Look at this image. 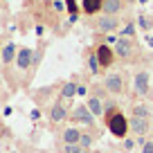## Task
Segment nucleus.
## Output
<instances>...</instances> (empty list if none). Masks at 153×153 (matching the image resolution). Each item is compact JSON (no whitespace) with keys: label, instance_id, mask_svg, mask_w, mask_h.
<instances>
[{"label":"nucleus","instance_id":"nucleus-4","mask_svg":"<svg viewBox=\"0 0 153 153\" xmlns=\"http://www.w3.org/2000/svg\"><path fill=\"white\" fill-rule=\"evenodd\" d=\"M101 86L106 88V92H108L110 97H120L126 92V76L124 72H108V74L104 76V83Z\"/></svg>","mask_w":153,"mask_h":153},{"label":"nucleus","instance_id":"nucleus-35","mask_svg":"<svg viewBox=\"0 0 153 153\" xmlns=\"http://www.w3.org/2000/svg\"><path fill=\"white\" fill-rule=\"evenodd\" d=\"M0 56H2V45H0Z\"/></svg>","mask_w":153,"mask_h":153},{"label":"nucleus","instance_id":"nucleus-30","mask_svg":"<svg viewBox=\"0 0 153 153\" xmlns=\"http://www.w3.org/2000/svg\"><path fill=\"white\" fill-rule=\"evenodd\" d=\"M36 34H38V36H43V34H45V27H43V25H36Z\"/></svg>","mask_w":153,"mask_h":153},{"label":"nucleus","instance_id":"nucleus-17","mask_svg":"<svg viewBox=\"0 0 153 153\" xmlns=\"http://www.w3.org/2000/svg\"><path fill=\"white\" fill-rule=\"evenodd\" d=\"M16 54H18V48H16L14 43H7V45H2V63H5V68L7 65H11V63H16Z\"/></svg>","mask_w":153,"mask_h":153},{"label":"nucleus","instance_id":"nucleus-29","mask_svg":"<svg viewBox=\"0 0 153 153\" xmlns=\"http://www.w3.org/2000/svg\"><path fill=\"white\" fill-rule=\"evenodd\" d=\"M88 90H90V88H88L86 83H79V88H76V95H88Z\"/></svg>","mask_w":153,"mask_h":153},{"label":"nucleus","instance_id":"nucleus-36","mask_svg":"<svg viewBox=\"0 0 153 153\" xmlns=\"http://www.w3.org/2000/svg\"><path fill=\"white\" fill-rule=\"evenodd\" d=\"M0 92H2V86H0Z\"/></svg>","mask_w":153,"mask_h":153},{"label":"nucleus","instance_id":"nucleus-14","mask_svg":"<svg viewBox=\"0 0 153 153\" xmlns=\"http://www.w3.org/2000/svg\"><path fill=\"white\" fill-rule=\"evenodd\" d=\"M81 9H83L86 16H92V18H95V16H99L101 9H104V0H83Z\"/></svg>","mask_w":153,"mask_h":153},{"label":"nucleus","instance_id":"nucleus-15","mask_svg":"<svg viewBox=\"0 0 153 153\" xmlns=\"http://www.w3.org/2000/svg\"><path fill=\"white\" fill-rule=\"evenodd\" d=\"M86 106H88V110H90L95 117H104V99H101V97L90 95L86 99Z\"/></svg>","mask_w":153,"mask_h":153},{"label":"nucleus","instance_id":"nucleus-9","mask_svg":"<svg viewBox=\"0 0 153 153\" xmlns=\"http://www.w3.org/2000/svg\"><path fill=\"white\" fill-rule=\"evenodd\" d=\"M70 120V108L63 99H56L52 106H50V122L52 124H61V122Z\"/></svg>","mask_w":153,"mask_h":153},{"label":"nucleus","instance_id":"nucleus-38","mask_svg":"<svg viewBox=\"0 0 153 153\" xmlns=\"http://www.w3.org/2000/svg\"><path fill=\"white\" fill-rule=\"evenodd\" d=\"M0 2H2V0H0Z\"/></svg>","mask_w":153,"mask_h":153},{"label":"nucleus","instance_id":"nucleus-23","mask_svg":"<svg viewBox=\"0 0 153 153\" xmlns=\"http://www.w3.org/2000/svg\"><path fill=\"white\" fill-rule=\"evenodd\" d=\"M88 151V149L79 146V144H63V153H83Z\"/></svg>","mask_w":153,"mask_h":153},{"label":"nucleus","instance_id":"nucleus-22","mask_svg":"<svg viewBox=\"0 0 153 153\" xmlns=\"http://www.w3.org/2000/svg\"><path fill=\"white\" fill-rule=\"evenodd\" d=\"M137 27L144 29V32H151V29H153V16L140 14V16H137Z\"/></svg>","mask_w":153,"mask_h":153},{"label":"nucleus","instance_id":"nucleus-27","mask_svg":"<svg viewBox=\"0 0 153 153\" xmlns=\"http://www.w3.org/2000/svg\"><path fill=\"white\" fill-rule=\"evenodd\" d=\"M54 11H65V0H52Z\"/></svg>","mask_w":153,"mask_h":153},{"label":"nucleus","instance_id":"nucleus-16","mask_svg":"<svg viewBox=\"0 0 153 153\" xmlns=\"http://www.w3.org/2000/svg\"><path fill=\"white\" fill-rule=\"evenodd\" d=\"M86 63H88V70H90V74H101V65H99V59H97V52H95V48H90L86 52Z\"/></svg>","mask_w":153,"mask_h":153},{"label":"nucleus","instance_id":"nucleus-37","mask_svg":"<svg viewBox=\"0 0 153 153\" xmlns=\"http://www.w3.org/2000/svg\"><path fill=\"white\" fill-rule=\"evenodd\" d=\"M83 153H90V151H83Z\"/></svg>","mask_w":153,"mask_h":153},{"label":"nucleus","instance_id":"nucleus-25","mask_svg":"<svg viewBox=\"0 0 153 153\" xmlns=\"http://www.w3.org/2000/svg\"><path fill=\"white\" fill-rule=\"evenodd\" d=\"M68 5H65V9L70 11V14H76L79 11V5H76V0H65Z\"/></svg>","mask_w":153,"mask_h":153},{"label":"nucleus","instance_id":"nucleus-24","mask_svg":"<svg viewBox=\"0 0 153 153\" xmlns=\"http://www.w3.org/2000/svg\"><path fill=\"white\" fill-rule=\"evenodd\" d=\"M122 146H124V151H133V149L137 146V140H133V137H124Z\"/></svg>","mask_w":153,"mask_h":153},{"label":"nucleus","instance_id":"nucleus-26","mask_svg":"<svg viewBox=\"0 0 153 153\" xmlns=\"http://www.w3.org/2000/svg\"><path fill=\"white\" fill-rule=\"evenodd\" d=\"M120 41V34H106V38H104V43H108V45H115Z\"/></svg>","mask_w":153,"mask_h":153},{"label":"nucleus","instance_id":"nucleus-34","mask_svg":"<svg viewBox=\"0 0 153 153\" xmlns=\"http://www.w3.org/2000/svg\"><path fill=\"white\" fill-rule=\"evenodd\" d=\"M140 5H149V0H140Z\"/></svg>","mask_w":153,"mask_h":153},{"label":"nucleus","instance_id":"nucleus-31","mask_svg":"<svg viewBox=\"0 0 153 153\" xmlns=\"http://www.w3.org/2000/svg\"><path fill=\"white\" fill-rule=\"evenodd\" d=\"M38 117H41V113H38V108H34L32 110V120H38Z\"/></svg>","mask_w":153,"mask_h":153},{"label":"nucleus","instance_id":"nucleus-21","mask_svg":"<svg viewBox=\"0 0 153 153\" xmlns=\"http://www.w3.org/2000/svg\"><path fill=\"white\" fill-rule=\"evenodd\" d=\"M43 52H45V48L43 45H38L36 50H34V59H32V70H29V79L34 76V72L38 70V65H41V59H43Z\"/></svg>","mask_w":153,"mask_h":153},{"label":"nucleus","instance_id":"nucleus-20","mask_svg":"<svg viewBox=\"0 0 153 153\" xmlns=\"http://www.w3.org/2000/svg\"><path fill=\"white\" fill-rule=\"evenodd\" d=\"M97 137H99V133L95 135V131H83V133H81V140H79V146H83V149H88V151H90V146L95 144Z\"/></svg>","mask_w":153,"mask_h":153},{"label":"nucleus","instance_id":"nucleus-33","mask_svg":"<svg viewBox=\"0 0 153 153\" xmlns=\"http://www.w3.org/2000/svg\"><path fill=\"white\" fill-rule=\"evenodd\" d=\"M7 133H9V131H7L5 126H2V122H0V137H2V135H7Z\"/></svg>","mask_w":153,"mask_h":153},{"label":"nucleus","instance_id":"nucleus-2","mask_svg":"<svg viewBox=\"0 0 153 153\" xmlns=\"http://www.w3.org/2000/svg\"><path fill=\"white\" fill-rule=\"evenodd\" d=\"M124 25V18L120 16H106V14H99L95 20H92V29L97 34H117Z\"/></svg>","mask_w":153,"mask_h":153},{"label":"nucleus","instance_id":"nucleus-28","mask_svg":"<svg viewBox=\"0 0 153 153\" xmlns=\"http://www.w3.org/2000/svg\"><path fill=\"white\" fill-rule=\"evenodd\" d=\"M142 153H153V140H146L142 144Z\"/></svg>","mask_w":153,"mask_h":153},{"label":"nucleus","instance_id":"nucleus-12","mask_svg":"<svg viewBox=\"0 0 153 153\" xmlns=\"http://www.w3.org/2000/svg\"><path fill=\"white\" fill-rule=\"evenodd\" d=\"M81 133L83 131L79 128V126H68V128H63V133H61V142L63 144H79V140H81Z\"/></svg>","mask_w":153,"mask_h":153},{"label":"nucleus","instance_id":"nucleus-11","mask_svg":"<svg viewBox=\"0 0 153 153\" xmlns=\"http://www.w3.org/2000/svg\"><path fill=\"white\" fill-rule=\"evenodd\" d=\"M124 9H126V0H104V9H101V14L120 16Z\"/></svg>","mask_w":153,"mask_h":153},{"label":"nucleus","instance_id":"nucleus-8","mask_svg":"<svg viewBox=\"0 0 153 153\" xmlns=\"http://www.w3.org/2000/svg\"><path fill=\"white\" fill-rule=\"evenodd\" d=\"M128 131L135 135V137H146L149 131H151V120L131 115V117H128Z\"/></svg>","mask_w":153,"mask_h":153},{"label":"nucleus","instance_id":"nucleus-7","mask_svg":"<svg viewBox=\"0 0 153 153\" xmlns=\"http://www.w3.org/2000/svg\"><path fill=\"white\" fill-rule=\"evenodd\" d=\"M95 52H97V59H99V65H101V70H108L110 65L115 63V50H113V45H108V43H99V45H95Z\"/></svg>","mask_w":153,"mask_h":153},{"label":"nucleus","instance_id":"nucleus-3","mask_svg":"<svg viewBox=\"0 0 153 153\" xmlns=\"http://www.w3.org/2000/svg\"><path fill=\"white\" fill-rule=\"evenodd\" d=\"M115 50V56L124 63H131L137 59V45H135V38H126V36H120V41L113 45Z\"/></svg>","mask_w":153,"mask_h":153},{"label":"nucleus","instance_id":"nucleus-6","mask_svg":"<svg viewBox=\"0 0 153 153\" xmlns=\"http://www.w3.org/2000/svg\"><path fill=\"white\" fill-rule=\"evenodd\" d=\"M133 92L137 97H149L151 95V74L146 70H137L133 74Z\"/></svg>","mask_w":153,"mask_h":153},{"label":"nucleus","instance_id":"nucleus-18","mask_svg":"<svg viewBox=\"0 0 153 153\" xmlns=\"http://www.w3.org/2000/svg\"><path fill=\"white\" fill-rule=\"evenodd\" d=\"M131 115H135V117H146V120H151L153 117V108L149 104H133L131 106Z\"/></svg>","mask_w":153,"mask_h":153},{"label":"nucleus","instance_id":"nucleus-5","mask_svg":"<svg viewBox=\"0 0 153 153\" xmlns=\"http://www.w3.org/2000/svg\"><path fill=\"white\" fill-rule=\"evenodd\" d=\"M70 122L74 126L79 124V126H88V128H92V126H95V115L88 110L86 104H79V106H74V108L70 110Z\"/></svg>","mask_w":153,"mask_h":153},{"label":"nucleus","instance_id":"nucleus-10","mask_svg":"<svg viewBox=\"0 0 153 153\" xmlns=\"http://www.w3.org/2000/svg\"><path fill=\"white\" fill-rule=\"evenodd\" d=\"M32 59H34V50L32 48H20L16 54V68L20 72H29L32 70Z\"/></svg>","mask_w":153,"mask_h":153},{"label":"nucleus","instance_id":"nucleus-19","mask_svg":"<svg viewBox=\"0 0 153 153\" xmlns=\"http://www.w3.org/2000/svg\"><path fill=\"white\" fill-rule=\"evenodd\" d=\"M135 32H137V23H135L133 18H124V25H122V29L117 34H120V36H126V38H135Z\"/></svg>","mask_w":153,"mask_h":153},{"label":"nucleus","instance_id":"nucleus-13","mask_svg":"<svg viewBox=\"0 0 153 153\" xmlns=\"http://www.w3.org/2000/svg\"><path fill=\"white\" fill-rule=\"evenodd\" d=\"M76 88H79V81H76V79H70V81L61 83V90H59V99L68 101V99H72V97H76Z\"/></svg>","mask_w":153,"mask_h":153},{"label":"nucleus","instance_id":"nucleus-1","mask_svg":"<svg viewBox=\"0 0 153 153\" xmlns=\"http://www.w3.org/2000/svg\"><path fill=\"white\" fill-rule=\"evenodd\" d=\"M106 126H108V131H110V135L113 137H117V140H124V137H128V117H126L122 110H115L110 117H106Z\"/></svg>","mask_w":153,"mask_h":153},{"label":"nucleus","instance_id":"nucleus-32","mask_svg":"<svg viewBox=\"0 0 153 153\" xmlns=\"http://www.w3.org/2000/svg\"><path fill=\"white\" fill-rule=\"evenodd\" d=\"M146 45H149V48H153V36H151V34H146Z\"/></svg>","mask_w":153,"mask_h":153}]
</instances>
